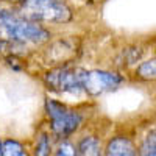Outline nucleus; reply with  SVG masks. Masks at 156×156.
Instances as JSON below:
<instances>
[{
  "label": "nucleus",
  "instance_id": "obj_1",
  "mask_svg": "<svg viewBox=\"0 0 156 156\" xmlns=\"http://www.w3.org/2000/svg\"><path fill=\"white\" fill-rule=\"evenodd\" d=\"M51 36L50 28L20 16L14 6L0 9V41L12 48H37L44 47Z\"/></svg>",
  "mask_w": 156,
  "mask_h": 156
},
{
  "label": "nucleus",
  "instance_id": "obj_2",
  "mask_svg": "<svg viewBox=\"0 0 156 156\" xmlns=\"http://www.w3.org/2000/svg\"><path fill=\"white\" fill-rule=\"evenodd\" d=\"M14 8L25 19L41 25H67L75 19L67 0H23Z\"/></svg>",
  "mask_w": 156,
  "mask_h": 156
},
{
  "label": "nucleus",
  "instance_id": "obj_3",
  "mask_svg": "<svg viewBox=\"0 0 156 156\" xmlns=\"http://www.w3.org/2000/svg\"><path fill=\"white\" fill-rule=\"evenodd\" d=\"M44 108L50 123V131L59 140L69 139L80 129V126L84 122V115L81 114V111H78L69 106L67 103L59 101L56 98L45 97Z\"/></svg>",
  "mask_w": 156,
  "mask_h": 156
},
{
  "label": "nucleus",
  "instance_id": "obj_4",
  "mask_svg": "<svg viewBox=\"0 0 156 156\" xmlns=\"http://www.w3.org/2000/svg\"><path fill=\"white\" fill-rule=\"evenodd\" d=\"M84 70H86L84 67L76 66L75 62L51 66L42 72L41 81L50 92L80 95V94H84L83 90Z\"/></svg>",
  "mask_w": 156,
  "mask_h": 156
},
{
  "label": "nucleus",
  "instance_id": "obj_5",
  "mask_svg": "<svg viewBox=\"0 0 156 156\" xmlns=\"http://www.w3.org/2000/svg\"><path fill=\"white\" fill-rule=\"evenodd\" d=\"M123 83V75L106 69H86L83 75V90L89 97H98L106 92H112Z\"/></svg>",
  "mask_w": 156,
  "mask_h": 156
},
{
  "label": "nucleus",
  "instance_id": "obj_6",
  "mask_svg": "<svg viewBox=\"0 0 156 156\" xmlns=\"http://www.w3.org/2000/svg\"><path fill=\"white\" fill-rule=\"evenodd\" d=\"M80 53L78 41L73 37H59L53 39L42 47V61L48 66H61V64L73 62Z\"/></svg>",
  "mask_w": 156,
  "mask_h": 156
},
{
  "label": "nucleus",
  "instance_id": "obj_7",
  "mask_svg": "<svg viewBox=\"0 0 156 156\" xmlns=\"http://www.w3.org/2000/svg\"><path fill=\"white\" fill-rule=\"evenodd\" d=\"M105 156H139V150L129 137L115 136L108 140L105 147Z\"/></svg>",
  "mask_w": 156,
  "mask_h": 156
},
{
  "label": "nucleus",
  "instance_id": "obj_8",
  "mask_svg": "<svg viewBox=\"0 0 156 156\" xmlns=\"http://www.w3.org/2000/svg\"><path fill=\"white\" fill-rule=\"evenodd\" d=\"M78 156H105L101 142L94 134H86L76 142Z\"/></svg>",
  "mask_w": 156,
  "mask_h": 156
},
{
  "label": "nucleus",
  "instance_id": "obj_9",
  "mask_svg": "<svg viewBox=\"0 0 156 156\" xmlns=\"http://www.w3.org/2000/svg\"><path fill=\"white\" fill-rule=\"evenodd\" d=\"M134 75L137 80H142V81H154L156 80V58L142 61L136 67Z\"/></svg>",
  "mask_w": 156,
  "mask_h": 156
},
{
  "label": "nucleus",
  "instance_id": "obj_10",
  "mask_svg": "<svg viewBox=\"0 0 156 156\" xmlns=\"http://www.w3.org/2000/svg\"><path fill=\"white\" fill-rule=\"evenodd\" d=\"M2 156H30V153L22 142L9 137L2 140Z\"/></svg>",
  "mask_w": 156,
  "mask_h": 156
},
{
  "label": "nucleus",
  "instance_id": "obj_11",
  "mask_svg": "<svg viewBox=\"0 0 156 156\" xmlns=\"http://www.w3.org/2000/svg\"><path fill=\"white\" fill-rule=\"evenodd\" d=\"M33 156H51V140H50V136L47 133L37 134Z\"/></svg>",
  "mask_w": 156,
  "mask_h": 156
},
{
  "label": "nucleus",
  "instance_id": "obj_12",
  "mask_svg": "<svg viewBox=\"0 0 156 156\" xmlns=\"http://www.w3.org/2000/svg\"><path fill=\"white\" fill-rule=\"evenodd\" d=\"M55 156H78L76 145L69 139H61L55 148Z\"/></svg>",
  "mask_w": 156,
  "mask_h": 156
},
{
  "label": "nucleus",
  "instance_id": "obj_13",
  "mask_svg": "<svg viewBox=\"0 0 156 156\" xmlns=\"http://www.w3.org/2000/svg\"><path fill=\"white\" fill-rule=\"evenodd\" d=\"M148 151H156V128L151 129L145 136L144 142L140 145V150H139V153H148Z\"/></svg>",
  "mask_w": 156,
  "mask_h": 156
},
{
  "label": "nucleus",
  "instance_id": "obj_14",
  "mask_svg": "<svg viewBox=\"0 0 156 156\" xmlns=\"http://www.w3.org/2000/svg\"><path fill=\"white\" fill-rule=\"evenodd\" d=\"M20 2H23V0H0L2 5H9V6H17Z\"/></svg>",
  "mask_w": 156,
  "mask_h": 156
},
{
  "label": "nucleus",
  "instance_id": "obj_15",
  "mask_svg": "<svg viewBox=\"0 0 156 156\" xmlns=\"http://www.w3.org/2000/svg\"><path fill=\"white\" fill-rule=\"evenodd\" d=\"M139 156H156V151H148V153H139Z\"/></svg>",
  "mask_w": 156,
  "mask_h": 156
},
{
  "label": "nucleus",
  "instance_id": "obj_16",
  "mask_svg": "<svg viewBox=\"0 0 156 156\" xmlns=\"http://www.w3.org/2000/svg\"><path fill=\"white\" fill-rule=\"evenodd\" d=\"M0 156H2V140H0Z\"/></svg>",
  "mask_w": 156,
  "mask_h": 156
},
{
  "label": "nucleus",
  "instance_id": "obj_17",
  "mask_svg": "<svg viewBox=\"0 0 156 156\" xmlns=\"http://www.w3.org/2000/svg\"><path fill=\"white\" fill-rule=\"evenodd\" d=\"M2 8H3V5H2V3H0V9H2Z\"/></svg>",
  "mask_w": 156,
  "mask_h": 156
}]
</instances>
